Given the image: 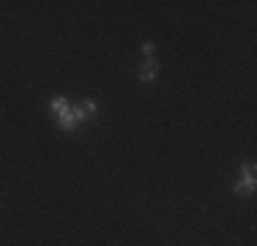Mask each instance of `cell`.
Masks as SVG:
<instances>
[{
	"label": "cell",
	"instance_id": "5",
	"mask_svg": "<svg viewBox=\"0 0 257 246\" xmlns=\"http://www.w3.org/2000/svg\"><path fill=\"white\" fill-rule=\"evenodd\" d=\"M79 104H82V109L88 112V118H90V120H93L96 115H99V104H96V98H82Z\"/></svg>",
	"mask_w": 257,
	"mask_h": 246
},
{
	"label": "cell",
	"instance_id": "7",
	"mask_svg": "<svg viewBox=\"0 0 257 246\" xmlns=\"http://www.w3.org/2000/svg\"><path fill=\"white\" fill-rule=\"evenodd\" d=\"M140 52H143V58H145V60H148V58H154V55H156V44H154V41H143Z\"/></svg>",
	"mask_w": 257,
	"mask_h": 246
},
{
	"label": "cell",
	"instance_id": "2",
	"mask_svg": "<svg viewBox=\"0 0 257 246\" xmlns=\"http://www.w3.org/2000/svg\"><path fill=\"white\" fill-rule=\"evenodd\" d=\"M159 63H156V58H148V60H143V66H140V71H137V77L143 79V82H156L159 79Z\"/></svg>",
	"mask_w": 257,
	"mask_h": 246
},
{
	"label": "cell",
	"instance_id": "6",
	"mask_svg": "<svg viewBox=\"0 0 257 246\" xmlns=\"http://www.w3.org/2000/svg\"><path fill=\"white\" fill-rule=\"evenodd\" d=\"M71 112H74V120H77V126H79V123H88L90 118H88V112H85V109H82V104H71Z\"/></svg>",
	"mask_w": 257,
	"mask_h": 246
},
{
	"label": "cell",
	"instance_id": "4",
	"mask_svg": "<svg viewBox=\"0 0 257 246\" xmlns=\"http://www.w3.org/2000/svg\"><path fill=\"white\" fill-rule=\"evenodd\" d=\"M69 98H66V96H55V98H50V109H52V112L55 115H58V112H63V109L66 107H69Z\"/></svg>",
	"mask_w": 257,
	"mask_h": 246
},
{
	"label": "cell",
	"instance_id": "3",
	"mask_svg": "<svg viewBox=\"0 0 257 246\" xmlns=\"http://www.w3.org/2000/svg\"><path fill=\"white\" fill-rule=\"evenodd\" d=\"M55 123H58V126L63 129L66 134H74V132H77V120H74V112H71V104L63 109V112L55 115Z\"/></svg>",
	"mask_w": 257,
	"mask_h": 246
},
{
	"label": "cell",
	"instance_id": "1",
	"mask_svg": "<svg viewBox=\"0 0 257 246\" xmlns=\"http://www.w3.org/2000/svg\"><path fill=\"white\" fill-rule=\"evenodd\" d=\"M257 192V170L254 162H243L238 167V178H235V186H232V194L235 197H254Z\"/></svg>",
	"mask_w": 257,
	"mask_h": 246
}]
</instances>
